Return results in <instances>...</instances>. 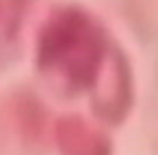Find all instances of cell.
<instances>
[{
	"label": "cell",
	"instance_id": "obj_1",
	"mask_svg": "<svg viewBox=\"0 0 158 155\" xmlns=\"http://www.w3.org/2000/svg\"><path fill=\"white\" fill-rule=\"evenodd\" d=\"M108 56V37L102 24L80 7H56L37 37L41 73L72 93L98 84Z\"/></svg>",
	"mask_w": 158,
	"mask_h": 155
},
{
	"label": "cell",
	"instance_id": "obj_2",
	"mask_svg": "<svg viewBox=\"0 0 158 155\" xmlns=\"http://www.w3.org/2000/svg\"><path fill=\"white\" fill-rule=\"evenodd\" d=\"M61 155H110L108 138L80 116H65L54 127Z\"/></svg>",
	"mask_w": 158,
	"mask_h": 155
},
{
	"label": "cell",
	"instance_id": "obj_3",
	"mask_svg": "<svg viewBox=\"0 0 158 155\" xmlns=\"http://www.w3.org/2000/svg\"><path fill=\"white\" fill-rule=\"evenodd\" d=\"M28 0H0V41H9L15 37L18 24Z\"/></svg>",
	"mask_w": 158,
	"mask_h": 155
}]
</instances>
